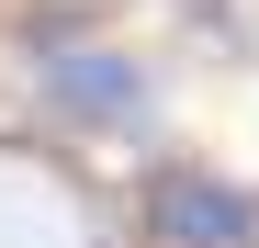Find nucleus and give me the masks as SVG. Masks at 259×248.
Returning <instances> with one entry per match:
<instances>
[{
    "label": "nucleus",
    "mask_w": 259,
    "mask_h": 248,
    "mask_svg": "<svg viewBox=\"0 0 259 248\" xmlns=\"http://www.w3.org/2000/svg\"><path fill=\"white\" fill-rule=\"evenodd\" d=\"M147 237L158 248H259V203L214 170H158L147 181Z\"/></svg>",
    "instance_id": "nucleus-1"
},
{
    "label": "nucleus",
    "mask_w": 259,
    "mask_h": 248,
    "mask_svg": "<svg viewBox=\"0 0 259 248\" xmlns=\"http://www.w3.org/2000/svg\"><path fill=\"white\" fill-rule=\"evenodd\" d=\"M34 68H46V91L79 124H147V68L124 57V46H46Z\"/></svg>",
    "instance_id": "nucleus-2"
}]
</instances>
